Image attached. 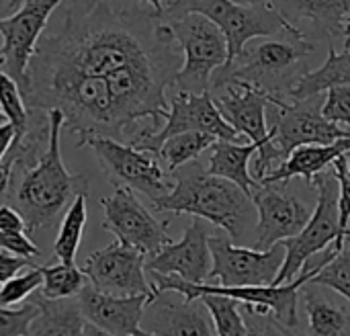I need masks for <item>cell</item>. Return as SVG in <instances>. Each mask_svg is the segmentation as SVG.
Masks as SVG:
<instances>
[{"label":"cell","instance_id":"1","mask_svg":"<svg viewBox=\"0 0 350 336\" xmlns=\"http://www.w3.org/2000/svg\"><path fill=\"white\" fill-rule=\"evenodd\" d=\"M62 25L43 31L21 86L29 109H59L64 129L137 142L168 113L180 68L172 27L142 0H64Z\"/></svg>","mask_w":350,"mask_h":336},{"label":"cell","instance_id":"2","mask_svg":"<svg viewBox=\"0 0 350 336\" xmlns=\"http://www.w3.org/2000/svg\"><path fill=\"white\" fill-rule=\"evenodd\" d=\"M47 117L49 140L45 150L31 162L12 164L10 185L6 189L10 205L21 211L29 232L53 226L70 201L80 191H88L86 177L72 175L62 160V111L47 109Z\"/></svg>","mask_w":350,"mask_h":336},{"label":"cell","instance_id":"3","mask_svg":"<svg viewBox=\"0 0 350 336\" xmlns=\"http://www.w3.org/2000/svg\"><path fill=\"white\" fill-rule=\"evenodd\" d=\"M170 175L172 189L152 203L156 211L201 218L221 228L236 244H240L248 232L254 234V201L236 183L205 170L197 160L178 166Z\"/></svg>","mask_w":350,"mask_h":336},{"label":"cell","instance_id":"4","mask_svg":"<svg viewBox=\"0 0 350 336\" xmlns=\"http://www.w3.org/2000/svg\"><path fill=\"white\" fill-rule=\"evenodd\" d=\"M187 12H199L221 29L228 41V64L244 55L246 43L254 37H271L279 31L304 33L271 0L269 4H240L234 0H166L162 18H174Z\"/></svg>","mask_w":350,"mask_h":336},{"label":"cell","instance_id":"5","mask_svg":"<svg viewBox=\"0 0 350 336\" xmlns=\"http://www.w3.org/2000/svg\"><path fill=\"white\" fill-rule=\"evenodd\" d=\"M90 148L115 187H129L146 195L152 203L172 189V175L164 168L158 154L142 150L129 142H121L100 133L82 135L78 148Z\"/></svg>","mask_w":350,"mask_h":336},{"label":"cell","instance_id":"6","mask_svg":"<svg viewBox=\"0 0 350 336\" xmlns=\"http://www.w3.org/2000/svg\"><path fill=\"white\" fill-rule=\"evenodd\" d=\"M170 23L174 39L183 51V66L174 76V84L185 92H205L211 86V76L228 64V41L221 29L199 12H187Z\"/></svg>","mask_w":350,"mask_h":336},{"label":"cell","instance_id":"7","mask_svg":"<svg viewBox=\"0 0 350 336\" xmlns=\"http://www.w3.org/2000/svg\"><path fill=\"white\" fill-rule=\"evenodd\" d=\"M314 187H318V203L308 224L295 236L281 240L285 246V261L273 285L293 281L314 255L322 253L338 238V181L334 172L322 170L316 175Z\"/></svg>","mask_w":350,"mask_h":336},{"label":"cell","instance_id":"8","mask_svg":"<svg viewBox=\"0 0 350 336\" xmlns=\"http://www.w3.org/2000/svg\"><path fill=\"white\" fill-rule=\"evenodd\" d=\"M209 250H211L209 279H217L219 285L226 287L273 285L285 261L283 242H275L271 248L258 250L232 242L228 234L226 236L211 234Z\"/></svg>","mask_w":350,"mask_h":336},{"label":"cell","instance_id":"9","mask_svg":"<svg viewBox=\"0 0 350 336\" xmlns=\"http://www.w3.org/2000/svg\"><path fill=\"white\" fill-rule=\"evenodd\" d=\"M105 211L103 228L119 242L142 250L148 259L158 255L168 242V220H158L129 187H117L111 197L100 201Z\"/></svg>","mask_w":350,"mask_h":336},{"label":"cell","instance_id":"10","mask_svg":"<svg viewBox=\"0 0 350 336\" xmlns=\"http://www.w3.org/2000/svg\"><path fill=\"white\" fill-rule=\"evenodd\" d=\"M271 127L275 129L273 144L279 148L283 158L304 144H330L338 138H350V131L322 115L318 94L285 103L279 94L271 96Z\"/></svg>","mask_w":350,"mask_h":336},{"label":"cell","instance_id":"11","mask_svg":"<svg viewBox=\"0 0 350 336\" xmlns=\"http://www.w3.org/2000/svg\"><path fill=\"white\" fill-rule=\"evenodd\" d=\"M180 131H205L215 135L217 140H230V142H240L244 138L226 121L209 90L205 92L178 90L174 99L168 103V113L164 117L162 127L158 131L146 133L144 138L133 142V146L158 154L162 142Z\"/></svg>","mask_w":350,"mask_h":336},{"label":"cell","instance_id":"12","mask_svg":"<svg viewBox=\"0 0 350 336\" xmlns=\"http://www.w3.org/2000/svg\"><path fill=\"white\" fill-rule=\"evenodd\" d=\"M146 261L148 257L142 250L115 240L109 246L94 250L84 261L82 271L88 277V283L98 292L111 296H152L154 289L146 277Z\"/></svg>","mask_w":350,"mask_h":336},{"label":"cell","instance_id":"13","mask_svg":"<svg viewBox=\"0 0 350 336\" xmlns=\"http://www.w3.org/2000/svg\"><path fill=\"white\" fill-rule=\"evenodd\" d=\"M62 2L64 0H25L14 14L0 18L2 70L16 80L18 88L25 82L27 66L35 51V45L43 35L51 12Z\"/></svg>","mask_w":350,"mask_h":336},{"label":"cell","instance_id":"14","mask_svg":"<svg viewBox=\"0 0 350 336\" xmlns=\"http://www.w3.org/2000/svg\"><path fill=\"white\" fill-rule=\"evenodd\" d=\"M314 45L304 33H287V39H269L250 51L244 64H228L213 72L211 86H219L228 80H246L267 90L269 78H277L304 60Z\"/></svg>","mask_w":350,"mask_h":336},{"label":"cell","instance_id":"15","mask_svg":"<svg viewBox=\"0 0 350 336\" xmlns=\"http://www.w3.org/2000/svg\"><path fill=\"white\" fill-rule=\"evenodd\" d=\"M252 201L258 220L254 226V248L258 250H267L275 242L295 236L314 211L310 203L283 191L279 183L260 185L252 193Z\"/></svg>","mask_w":350,"mask_h":336},{"label":"cell","instance_id":"16","mask_svg":"<svg viewBox=\"0 0 350 336\" xmlns=\"http://www.w3.org/2000/svg\"><path fill=\"white\" fill-rule=\"evenodd\" d=\"M144 335H215L213 320L203 302L187 300L183 294L154 292L142 314Z\"/></svg>","mask_w":350,"mask_h":336},{"label":"cell","instance_id":"17","mask_svg":"<svg viewBox=\"0 0 350 336\" xmlns=\"http://www.w3.org/2000/svg\"><path fill=\"white\" fill-rule=\"evenodd\" d=\"M213 88L224 90L221 94L213 96V101L226 117V121L240 135H244L250 142H256L258 146L273 140L275 129H269L267 121V109L273 92L246 80H228Z\"/></svg>","mask_w":350,"mask_h":336},{"label":"cell","instance_id":"18","mask_svg":"<svg viewBox=\"0 0 350 336\" xmlns=\"http://www.w3.org/2000/svg\"><path fill=\"white\" fill-rule=\"evenodd\" d=\"M209 230L201 218H195L178 242H168L158 255L146 261V271L176 275L185 281L203 283L209 281L211 271V250H209Z\"/></svg>","mask_w":350,"mask_h":336},{"label":"cell","instance_id":"19","mask_svg":"<svg viewBox=\"0 0 350 336\" xmlns=\"http://www.w3.org/2000/svg\"><path fill=\"white\" fill-rule=\"evenodd\" d=\"M152 296H111L86 283L76 296V300L82 310V316L98 331V335L142 336L144 331L139 322L144 306Z\"/></svg>","mask_w":350,"mask_h":336},{"label":"cell","instance_id":"20","mask_svg":"<svg viewBox=\"0 0 350 336\" xmlns=\"http://www.w3.org/2000/svg\"><path fill=\"white\" fill-rule=\"evenodd\" d=\"M350 152V138H338L330 144H304L289 152V156L269 170L260 185L269 183H289L291 179H304L308 187H314V177L332 166V162Z\"/></svg>","mask_w":350,"mask_h":336},{"label":"cell","instance_id":"21","mask_svg":"<svg viewBox=\"0 0 350 336\" xmlns=\"http://www.w3.org/2000/svg\"><path fill=\"white\" fill-rule=\"evenodd\" d=\"M33 300L39 306V314L31 322V335H98V331L82 316L76 296L51 300L37 289Z\"/></svg>","mask_w":350,"mask_h":336},{"label":"cell","instance_id":"22","mask_svg":"<svg viewBox=\"0 0 350 336\" xmlns=\"http://www.w3.org/2000/svg\"><path fill=\"white\" fill-rule=\"evenodd\" d=\"M209 150H211V156H209L207 170L236 183L242 191H246L252 197V193L260 187V183L252 177L248 162L256 154L258 144L256 142L240 144V142H230V140H215V144Z\"/></svg>","mask_w":350,"mask_h":336},{"label":"cell","instance_id":"23","mask_svg":"<svg viewBox=\"0 0 350 336\" xmlns=\"http://www.w3.org/2000/svg\"><path fill=\"white\" fill-rule=\"evenodd\" d=\"M299 296L304 298L312 335H349L350 314L338 300L324 292V285L306 281L299 289Z\"/></svg>","mask_w":350,"mask_h":336},{"label":"cell","instance_id":"24","mask_svg":"<svg viewBox=\"0 0 350 336\" xmlns=\"http://www.w3.org/2000/svg\"><path fill=\"white\" fill-rule=\"evenodd\" d=\"M334 84H350V49H345L342 53L330 49L326 62L318 70L304 72L297 80H293L287 88V96L293 101L308 99L328 90Z\"/></svg>","mask_w":350,"mask_h":336},{"label":"cell","instance_id":"25","mask_svg":"<svg viewBox=\"0 0 350 336\" xmlns=\"http://www.w3.org/2000/svg\"><path fill=\"white\" fill-rule=\"evenodd\" d=\"M86 220H88V191H80L66 207L59 224V232L53 242V255L59 263H68V265L76 263Z\"/></svg>","mask_w":350,"mask_h":336},{"label":"cell","instance_id":"26","mask_svg":"<svg viewBox=\"0 0 350 336\" xmlns=\"http://www.w3.org/2000/svg\"><path fill=\"white\" fill-rule=\"evenodd\" d=\"M215 135L205 131H180L166 138L158 150V158L162 160L168 172H174L178 166L197 160L203 152H207L215 144Z\"/></svg>","mask_w":350,"mask_h":336},{"label":"cell","instance_id":"27","mask_svg":"<svg viewBox=\"0 0 350 336\" xmlns=\"http://www.w3.org/2000/svg\"><path fill=\"white\" fill-rule=\"evenodd\" d=\"M299 18H310L322 25L330 35L345 31L350 18V0H283Z\"/></svg>","mask_w":350,"mask_h":336},{"label":"cell","instance_id":"28","mask_svg":"<svg viewBox=\"0 0 350 336\" xmlns=\"http://www.w3.org/2000/svg\"><path fill=\"white\" fill-rule=\"evenodd\" d=\"M199 300L209 310V316L215 326V335H252V331L248 328V324L240 312L242 302H238L230 296H221V294H203V296H199Z\"/></svg>","mask_w":350,"mask_h":336},{"label":"cell","instance_id":"29","mask_svg":"<svg viewBox=\"0 0 350 336\" xmlns=\"http://www.w3.org/2000/svg\"><path fill=\"white\" fill-rule=\"evenodd\" d=\"M43 283L39 287L41 296L45 298H74L80 294V289L88 283V277L82 269L76 267V263H59L51 267H41Z\"/></svg>","mask_w":350,"mask_h":336},{"label":"cell","instance_id":"30","mask_svg":"<svg viewBox=\"0 0 350 336\" xmlns=\"http://www.w3.org/2000/svg\"><path fill=\"white\" fill-rule=\"evenodd\" d=\"M310 281L336 292L350 304V230L340 250H336V255Z\"/></svg>","mask_w":350,"mask_h":336},{"label":"cell","instance_id":"31","mask_svg":"<svg viewBox=\"0 0 350 336\" xmlns=\"http://www.w3.org/2000/svg\"><path fill=\"white\" fill-rule=\"evenodd\" d=\"M0 109L6 117V121L14 127V142H18L29 125V107L25 105L23 92L16 84V80L6 74L0 66Z\"/></svg>","mask_w":350,"mask_h":336},{"label":"cell","instance_id":"32","mask_svg":"<svg viewBox=\"0 0 350 336\" xmlns=\"http://www.w3.org/2000/svg\"><path fill=\"white\" fill-rule=\"evenodd\" d=\"M43 283V273L39 265H33L27 273L14 275L8 281L0 283V306L23 304L29 296H33Z\"/></svg>","mask_w":350,"mask_h":336},{"label":"cell","instance_id":"33","mask_svg":"<svg viewBox=\"0 0 350 336\" xmlns=\"http://www.w3.org/2000/svg\"><path fill=\"white\" fill-rule=\"evenodd\" d=\"M332 172L338 181V238L332 244L336 246V250H340L345 236L350 230V172L347 168V154L338 156L332 162Z\"/></svg>","mask_w":350,"mask_h":336},{"label":"cell","instance_id":"34","mask_svg":"<svg viewBox=\"0 0 350 336\" xmlns=\"http://www.w3.org/2000/svg\"><path fill=\"white\" fill-rule=\"evenodd\" d=\"M39 314L35 300L23 304L16 310L0 306V336H31V322Z\"/></svg>","mask_w":350,"mask_h":336},{"label":"cell","instance_id":"35","mask_svg":"<svg viewBox=\"0 0 350 336\" xmlns=\"http://www.w3.org/2000/svg\"><path fill=\"white\" fill-rule=\"evenodd\" d=\"M322 105V115L350 131V84H334Z\"/></svg>","mask_w":350,"mask_h":336},{"label":"cell","instance_id":"36","mask_svg":"<svg viewBox=\"0 0 350 336\" xmlns=\"http://www.w3.org/2000/svg\"><path fill=\"white\" fill-rule=\"evenodd\" d=\"M0 250H6L10 255L25 257L31 261L41 255L39 246L23 230H0Z\"/></svg>","mask_w":350,"mask_h":336},{"label":"cell","instance_id":"37","mask_svg":"<svg viewBox=\"0 0 350 336\" xmlns=\"http://www.w3.org/2000/svg\"><path fill=\"white\" fill-rule=\"evenodd\" d=\"M35 263L31 259H25V257H16V255H10L6 250H0V283L8 281L10 277L18 275L23 269L27 267H33Z\"/></svg>","mask_w":350,"mask_h":336},{"label":"cell","instance_id":"38","mask_svg":"<svg viewBox=\"0 0 350 336\" xmlns=\"http://www.w3.org/2000/svg\"><path fill=\"white\" fill-rule=\"evenodd\" d=\"M0 230H23V232H29L27 224H25V218L10 203L8 205H0Z\"/></svg>","mask_w":350,"mask_h":336},{"label":"cell","instance_id":"39","mask_svg":"<svg viewBox=\"0 0 350 336\" xmlns=\"http://www.w3.org/2000/svg\"><path fill=\"white\" fill-rule=\"evenodd\" d=\"M12 142H14V127L10 121H2L0 123V162L6 156V152L10 150Z\"/></svg>","mask_w":350,"mask_h":336},{"label":"cell","instance_id":"40","mask_svg":"<svg viewBox=\"0 0 350 336\" xmlns=\"http://www.w3.org/2000/svg\"><path fill=\"white\" fill-rule=\"evenodd\" d=\"M142 2L150 4L158 14H162V10H164V6H166V0H142Z\"/></svg>","mask_w":350,"mask_h":336},{"label":"cell","instance_id":"41","mask_svg":"<svg viewBox=\"0 0 350 336\" xmlns=\"http://www.w3.org/2000/svg\"><path fill=\"white\" fill-rule=\"evenodd\" d=\"M240 4H269V0H234Z\"/></svg>","mask_w":350,"mask_h":336},{"label":"cell","instance_id":"42","mask_svg":"<svg viewBox=\"0 0 350 336\" xmlns=\"http://www.w3.org/2000/svg\"><path fill=\"white\" fill-rule=\"evenodd\" d=\"M18 0H8V8H16Z\"/></svg>","mask_w":350,"mask_h":336},{"label":"cell","instance_id":"43","mask_svg":"<svg viewBox=\"0 0 350 336\" xmlns=\"http://www.w3.org/2000/svg\"><path fill=\"white\" fill-rule=\"evenodd\" d=\"M0 66H2V57H0ZM2 121H6V117H4V113H2V109H0V123Z\"/></svg>","mask_w":350,"mask_h":336},{"label":"cell","instance_id":"44","mask_svg":"<svg viewBox=\"0 0 350 336\" xmlns=\"http://www.w3.org/2000/svg\"><path fill=\"white\" fill-rule=\"evenodd\" d=\"M347 168H349L350 172V152H347Z\"/></svg>","mask_w":350,"mask_h":336},{"label":"cell","instance_id":"45","mask_svg":"<svg viewBox=\"0 0 350 336\" xmlns=\"http://www.w3.org/2000/svg\"><path fill=\"white\" fill-rule=\"evenodd\" d=\"M18 2H23V0H18Z\"/></svg>","mask_w":350,"mask_h":336}]
</instances>
